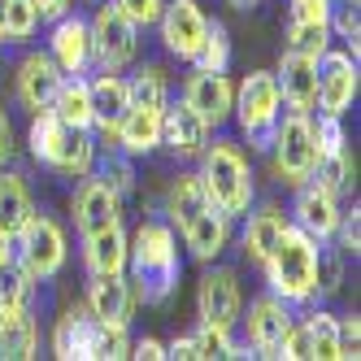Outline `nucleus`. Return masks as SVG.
Returning <instances> with one entry per match:
<instances>
[{"label": "nucleus", "mask_w": 361, "mask_h": 361, "mask_svg": "<svg viewBox=\"0 0 361 361\" xmlns=\"http://www.w3.org/2000/svg\"><path fill=\"white\" fill-rule=\"evenodd\" d=\"M166 214L170 222L178 226V235H183V248L196 257V262H218L231 244V218L218 209L204 192L200 174L196 170H178L174 183L166 192Z\"/></svg>", "instance_id": "nucleus-1"}, {"label": "nucleus", "mask_w": 361, "mask_h": 361, "mask_svg": "<svg viewBox=\"0 0 361 361\" xmlns=\"http://www.w3.org/2000/svg\"><path fill=\"white\" fill-rule=\"evenodd\" d=\"M126 270H131V292L144 305H166L178 292L183 274V252H178L174 226L161 218H148L126 240Z\"/></svg>", "instance_id": "nucleus-2"}, {"label": "nucleus", "mask_w": 361, "mask_h": 361, "mask_svg": "<svg viewBox=\"0 0 361 361\" xmlns=\"http://www.w3.org/2000/svg\"><path fill=\"white\" fill-rule=\"evenodd\" d=\"M262 274L279 300H288L292 309L309 305L318 296V240L305 235L300 226H288L262 262Z\"/></svg>", "instance_id": "nucleus-3"}, {"label": "nucleus", "mask_w": 361, "mask_h": 361, "mask_svg": "<svg viewBox=\"0 0 361 361\" xmlns=\"http://www.w3.org/2000/svg\"><path fill=\"white\" fill-rule=\"evenodd\" d=\"M166 74L157 66H144L131 79V100H126V114L114 131V144L126 157H148L152 148L161 144V109H166Z\"/></svg>", "instance_id": "nucleus-4"}, {"label": "nucleus", "mask_w": 361, "mask_h": 361, "mask_svg": "<svg viewBox=\"0 0 361 361\" xmlns=\"http://www.w3.org/2000/svg\"><path fill=\"white\" fill-rule=\"evenodd\" d=\"M200 183L204 192H209V200L218 204V209L235 222L252 209V170H248V157L240 152V144H231V140H214V144H204L200 148Z\"/></svg>", "instance_id": "nucleus-5"}, {"label": "nucleus", "mask_w": 361, "mask_h": 361, "mask_svg": "<svg viewBox=\"0 0 361 361\" xmlns=\"http://www.w3.org/2000/svg\"><path fill=\"white\" fill-rule=\"evenodd\" d=\"M231 118L240 122V131L252 148H270V135L283 118V96L270 70H252L248 79L235 87V105H231Z\"/></svg>", "instance_id": "nucleus-6"}, {"label": "nucleus", "mask_w": 361, "mask_h": 361, "mask_svg": "<svg viewBox=\"0 0 361 361\" xmlns=\"http://www.w3.org/2000/svg\"><path fill=\"white\" fill-rule=\"evenodd\" d=\"M270 157H274V174L279 183L288 188H300L309 174H314L318 166V144H314V122H309V114H288L279 118L274 135H270Z\"/></svg>", "instance_id": "nucleus-7"}, {"label": "nucleus", "mask_w": 361, "mask_h": 361, "mask_svg": "<svg viewBox=\"0 0 361 361\" xmlns=\"http://www.w3.org/2000/svg\"><path fill=\"white\" fill-rule=\"evenodd\" d=\"M13 257L35 283H48L66 270V257H70V244H66V231L48 218V214H31V222L13 235Z\"/></svg>", "instance_id": "nucleus-8"}, {"label": "nucleus", "mask_w": 361, "mask_h": 361, "mask_svg": "<svg viewBox=\"0 0 361 361\" xmlns=\"http://www.w3.org/2000/svg\"><path fill=\"white\" fill-rule=\"evenodd\" d=\"M87 27H92V66L122 70V66L135 61V53H140V27L118 5H100Z\"/></svg>", "instance_id": "nucleus-9"}, {"label": "nucleus", "mask_w": 361, "mask_h": 361, "mask_svg": "<svg viewBox=\"0 0 361 361\" xmlns=\"http://www.w3.org/2000/svg\"><path fill=\"white\" fill-rule=\"evenodd\" d=\"M196 314H200V322H209V326L235 331V322H240V314H244V292H240L235 270L204 262L200 288H196Z\"/></svg>", "instance_id": "nucleus-10"}, {"label": "nucleus", "mask_w": 361, "mask_h": 361, "mask_svg": "<svg viewBox=\"0 0 361 361\" xmlns=\"http://www.w3.org/2000/svg\"><path fill=\"white\" fill-rule=\"evenodd\" d=\"M157 27H161V44H166L170 57H178V61H196L200 39H204V31H209V18L200 13L196 0H166Z\"/></svg>", "instance_id": "nucleus-11"}, {"label": "nucleus", "mask_w": 361, "mask_h": 361, "mask_svg": "<svg viewBox=\"0 0 361 361\" xmlns=\"http://www.w3.org/2000/svg\"><path fill=\"white\" fill-rule=\"evenodd\" d=\"M361 92V74H357V57L353 53H326L318 57V109L344 118L353 109V100Z\"/></svg>", "instance_id": "nucleus-12"}, {"label": "nucleus", "mask_w": 361, "mask_h": 361, "mask_svg": "<svg viewBox=\"0 0 361 361\" xmlns=\"http://www.w3.org/2000/svg\"><path fill=\"white\" fill-rule=\"evenodd\" d=\"M335 222H340V196L322 188L318 178H305L292 200V226H300L305 235H314L322 244V240H335Z\"/></svg>", "instance_id": "nucleus-13"}, {"label": "nucleus", "mask_w": 361, "mask_h": 361, "mask_svg": "<svg viewBox=\"0 0 361 361\" xmlns=\"http://www.w3.org/2000/svg\"><path fill=\"white\" fill-rule=\"evenodd\" d=\"M292 305L288 300H279L274 292L266 296H257L248 305V318H244V331H248V348L257 357H279V344H283V335H288L292 326Z\"/></svg>", "instance_id": "nucleus-14"}, {"label": "nucleus", "mask_w": 361, "mask_h": 361, "mask_svg": "<svg viewBox=\"0 0 361 361\" xmlns=\"http://www.w3.org/2000/svg\"><path fill=\"white\" fill-rule=\"evenodd\" d=\"M183 100L200 114V122L218 131V126L231 122V105H235V83L226 79V70H196L188 87H183Z\"/></svg>", "instance_id": "nucleus-15"}, {"label": "nucleus", "mask_w": 361, "mask_h": 361, "mask_svg": "<svg viewBox=\"0 0 361 361\" xmlns=\"http://www.w3.org/2000/svg\"><path fill=\"white\" fill-rule=\"evenodd\" d=\"M48 53L61 66V74H87L92 66V27L83 13H61L53 18V35H48Z\"/></svg>", "instance_id": "nucleus-16"}, {"label": "nucleus", "mask_w": 361, "mask_h": 361, "mask_svg": "<svg viewBox=\"0 0 361 361\" xmlns=\"http://www.w3.org/2000/svg\"><path fill=\"white\" fill-rule=\"evenodd\" d=\"M274 83H279V96L288 109H296V114L318 109V57H305L296 48H288L274 70Z\"/></svg>", "instance_id": "nucleus-17"}, {"label": "nucleus", "mask_w": 361, "mask_h": 361, "mask_svg": "<svg viewBox=\"0 0 361 361\" xmlns=\"http://www.w3.org/2000/svg\"><path fill=\"white\" fill-rule=\"evenodd\" d=\"M100 326H105V322H96L87 305H70L66 314L57 318V326H53V353L61 361H96Z\"/></svg>", "instance_id": "nucleus-18"}, {"label": "nucleus", "mask_w": 361, "mask_h": 361, "mask_svg": "<svg viewBox=\"0 0 361 361\" xmlns=\"http://www.w3.org/2000/svg\"><path fill=\"white\" fill-rule=\"evenodd\" d=\"M57 83H61V66L53 61V53H27L18 61V74H13V92L22 100V109H48L57 96Z\"/></svg>", "instance_id": "nucleus-19"}, {"label": "nucleus", "mask_w": 361, "mask_h": 361, "mask_svg": "<svg viewBox=\"0 0 361 361\" xmlns=\"http://www.w3.org/2000/svg\"><path fill=\"white\" fill-rule=\"evenodd\" d=\"M161 144L183 161H196L200 148L209 144V126L200 122V114L188 105V100H166L161 109Z\"/></svg>", "instance_id": "nucleus-20"}, {"label": "nucleus", "mask_w": 361, "mask_h": 361, "mask_svg": "<svg viewBox=\"0 0 361 361\" xmlns=\"http://www.w3.org/2000/svg\"><path fill=\"white\" fill-rule=\"evenodd\" d=\"M70 214H74V226H79V235H92V231H100V226L122 222V196H114L96 174H83V183L74 188Z\"/></svg>", "instance_id": "nucleus-21"}, {"label": "nucleus", "mask_w": 361, "mask_h": 361, "mask_svg": "<svg viewBox=\"0 0 361 361\" xmlns=\"http://www.w3.org/2000/svg\"><path fill=\"white\" fill-rule=\"evenodd\" d=\"M92 87V131H100L109 144H114V131H118V122L126 114V100H131V79L118 70H100L96 79H87Z\"/></svg>", "instance_id": "nucleus-22"}, {"label": "nucleus", "mask_w": 361, "mask_h": 361, "mask_svg": "<svg viewBox=\"0 0 361 361\" xmlns=\"http://www.w3.org/2000/svg\"><path fill=\"white\" fill-rule=\"evenodd\" d=\"M83 305L92 309L96 322L126 326V322H131V309H135V292H131V283H126L122 274H92Z\"/></svg>", "instance_id": "nucleus-23"}, {"label": "nucleus", "mask_w": 361, "mask_h": 361, "mask_svg": "<svg viewBox=\"0 0 361 361\" xmlns=\"http://www.w3.org/2000/svg\"><path fill=\"white\" fill-rule=\"evenodd\" d=\"M39 348L35 305H0V361H31Z\"/></svg>", "instance_id": "nucleus-24"}, {"label": "nucleus", "mask_w": 361, "mask_h": 361, "mask_svg": "<svg viewBox=\"0 0 361 361\" xmlns=\"http://www.w3.org/2000/svg\"><path fill=\"white\" fill-rule=\"evenodd\" d=\"M248 218V226H244V235H240V248H244V257L252 266H262L266 257H270V248L279 244V235L292 226V218L279 209V204H262V209H248L244 214Z\"/></svg>", "instance_id": "nucleus-25"}, {"label": "nucleus", "mask_w": 361, "mask_h": 361, "mask_svg": "<svg viewBox=\"0 0 361 361\" xmlns=\"http://www.w3.org/2000/svg\"><path fill=\"white\" fill-rule=\"evenodd\" d=\"M126 240L131 235L122 231V222L83 235V266H87V274H122L126 270Z\"/></svg>", "instance_id": "nucleus-26"}, {"label": "nucleus", "mask_w": 361, "mask_h": 361, "mask_svg": "<svg viewBox=\"0 0 361 361\" xmlns=\"http://www.w3.org/2000/svg\"><path fill=\"white\" fill-rule=\"evenodd\" d=\"M31 214H35V200H31L27 178L0 166V231L18 235V231L31 222Z\"/></svg>", "instance_id": "nucleus-27"}, {"label": "nucleus", "mask_w": 361, "mask_h": 361, "mask_svg": "<svg viewBox=\"0 0 361 361\" xmlns=\"http://www.w3.org/2000/svg\"><path fill=\"white\" fill-rule=\"evenodd\" d=\"M53 109L66 126H79V131H92V87L83 74H61V83H57V96H53Z\"/></svg>", "instance_id": "nucleus-28"}, {"label": "nucleus", "mask_w": 361, "mask_h": 361, "mask_svg": "<svg viewBox=\"0 0 361 361\" xmlns=\"http://www.w3.org/2000/svg\"><path fill=\"white\" fill-rule=\"evenodd\" d=\"M92 161H96V140H92V131H79V126H70L48 170L61 174V178H83V174H92Z\"/></svg>", "instance_id": "nucleus-29"}, {"label": "nucleus", "mask_w": 361, "mask_h": 361, "mask_svg": "<svg viewBox=\"0 0 361 361\" xmlns=\"http://www.w3.org/2000/svg\"><path fill=\"white\" fill-rule=\"evenodd\" d=\"M66 131H70V126H66L53 109H39V114L31 118V131H27V152H31V161L44 166V170L53 166V157H57Z\"/></svg>", "instance_id": "nucleus-30"}, {"label": "nucleus", "mask_w": 361, "mask_h": 361, "mask_svg": "<svg viewBox=\"0 0 361 361\" xmlns=\"http://www.w3.org/2000/svg\"><path fill=\"white\" fill-rule=\"evenodd\" d=\"M92 174L105 183L114 196H131L135 192V157H126L122 148H105V152H96V161H92Z\"/></svg>", "instance_id": "nucleus-31"}, {"label": "nucleus", "mask_w": 361, "mask_h": 361, "mask_svg": "<svg viewBox=\"0 0 361 361\" xmlns=\"http://www.w3.org/2000/svg\"><path fill=\"white\" fill-rule=\"evenodd\" d=\"M305 331H309V348H314V357H322V361H344L340 357V318H335V314L314 309V314L305 318Z\"/></svg>", "instance_id": "nucleus-32"}, {"label": "nucleus", "mask_w": 361, "mask_h": 361, "mask_svg": "<svg viewBox=\"0 0 361 361\" xmlns=\"http://www.w3.org/2000/svg\"><path fill=\"white\" fill-rule=\"evenodd\" d=\"M353 174H357V161H353V152H348V144H344V148H335V152H322L309 178H318L322 188H331L335 196H340V192L353 188Z\"/></svg>", "instance_id": "nucleus-33"}, {"label": "nucleus", "mask_w": 361, "mask_h": 361, "mask_svg": "<svg viewBox=\"0 0 361 361\" xmlns=\"http://www.w3.org/2000/svg\"><path fill=\"white\" fill-rule=\"evenodd\" d=\"M39 31V9L31 0H5V27H0V44H27Z\"/></svg>", "instance_id": "nucleus-34"}, {"label": "nucleus", "mask_w": 361, "mask_h": 361, "mask_svg": "<svg viewBox=\"0 0 361 361\" xmlns=\"http://www.w3.org/2000/svg\"><path fill=\"white\" fill-rule=\"evenodd\" d=\"M192 357H204V361H214V357H248V348H240L235 340H231V331L200 322L192 331Z\"/></svg>", "instance_id": "nucleus-35"}, {"label": "nucleus", "mask_w": 361, "mask_h": 361, "mask_svg": "<svg viewBox=\"0 0 361 361\" xmlns=\"http://www.w3.org/2000/svg\"><path fill=\"white\" fill-rule=\"evenodd\" d=\"M326 31H331L335 39H344L348 53L357 57V39H361V5H357V0H331V9H326Z\"/></svg>", "instance_id": "nucleus-36"}, {"label": "nucleus", "mask_w": 361, "mask_h": 361, "mask_svg": "<svg viewBox=\"0 0 361 361\" xmlns=\"http://www.w3.org/2000/svg\"><path fill=\"white\" fill-rule=\"evenodd\" d=\"M0 305H35V279L18 257L0 266Z\"/></svg>", "instance_id": "nucleus-37"}, {"label": "nucleus", "mask_w": 361, "mask_h": 361, "mask_svg": "<svg viewBox=\"0 0 361 361\" xmlns=\"http://www.w3.org/2000/svg\"><path fill=\"white\" fill-rule=\"evenodd\" d=\"M192 66H196V70H226V66H231V35H226L222 22H209V31H204L200 53H196Z\"/></svg>", "instance_id": "nucleus-38"}, {"label": "nucleus", "mask_w": 361, "mask_h": 361, "mask_svg": "<svg viewBox=\"0 0 361 361\" xmlns=\"http://www.w3.org/2000/svg\"><path fill=\"white\" fill-rule=\"evenodd\" d=\"M326 44H331V31L326 27H314V22H288V48H296V53L322 57Z\"/></svg>", "instance_id": "nucleus-39"}, {"label": "nucleus", "mask_w": 361, "mask_h": 361, "mask_svg": "<svg viewBox=\"0 0 361 361\" xmlns=\"http://www.w3.org/2000/svg\"><path fill=\"white\" fill-rule=\"evenodd\" d=\"M344 283V252L326 248V240L318 244V296H335Z\"/></svg>", "instance_id": "nucleus-40"}, {"label": "nucleus", "mask_w": 361, "mask_h": 361, "mask_svg": "<svg viewBox=\"0 0 361 361\" xmlns=\"http://www.w3.org/2000/svg\"><path fill=\"white\" fill-rule=\"evenodd\" d=\"M314 144H318V157H322V152L344 148V144H348V135H344V122L335 118V114H322V118L314 122Z\"/></svg>", "instance_id": "nucleus-41"}, {"label": "nucleus", "mask_w": 361, "mask_h": 361, "mask_svg": "<svg viewBox=\"0 0 361 361\" xmlns=\"http://www.w3.org/2000/svg\"><path fill=\"white\" fill-rule=\"evenodd\" d=\"M122 357H131V340H126V326H100L96 361H122Z\"/></svg>", "instance_id": "nucleus-42"}, {"label": "nucleus", "mask_w": 361, "mask_h": 361, "mask_svg": "<svg viewBox=\"0 0 361 361\" xmlns=\"http://www.w3.org/2000/svg\"><path fill=\"white\" fill-rule=\"evenodd\" d=\"M335 235H340V252H344V257H357V252H361V209H357V204H353L348 214L340 209Z\"/></svg>", "instance_id": "nucleus-43"}, {"label": "nucleus", "mask_w": 361, "mask_h": 361, "mask_svg": "<svg viewBox=\"0 0 361 361\" xmlns=\"http://www.w3.org/2000/svg\"><path fill=\"white\" fill-rule=\"evenodd\" d=\"M114 5L135 22V27H152V22L161 18V5L166 0H114Z\"/></svg>", "instance_id": "nucleus-44"}, {"label": "nucleus", "mask_w": 361, "mask_h": 361, "mask_svg": "<svg viewBox=\"0 0 361 361\" xmlns=\"http://www.w3.org/2000/svg\"><path fill=\"white\" fill-rule=\"evenodd\" d=\"M326 9H331V0H292L288 22H314V27H326Z\"/></svg>", "instance_id": "nucleus-45"}, {"label": "nucleus", "mask_w": 361, "mask_h": 361, "mask_svg": "<svg viewBox=\"0 0 361 361\" xmlns=\"http://www.w3.org/2000/svg\"><path fill=\"white\" fill-rule=\"evenodd\" d=\"M357 348H361V318L344 314L340 318V357H357Z\"/></svg>", "instance_id": "nucleus-46"}, {"label": "nucleus", "mask_w": 361, "mask_h": 361, "mask_svg": "<svg viewBox=\"0 0 361 361\" xmlns=\"http://www.w3.org/2000/svg\"><path fill=\"white\" fill-rule=\"evenodd\" d=\"M18 157V135H13V118L0 105V166H9Z\"/></svg>", "instance_id": "nucleus-47"}, {"label": "nucleus", "mask_w": 361, "mask_h": 361, "mask_svg": "<svg viewBox=\"0 0 361 361\" xmlns=\"http://www.w3.org/2000/svg\"><path fill=\"white\" fill-rule=\"evenodd\" d=\"M131 357H140V361H161V357H166V344H161V340H148V335H144L140 344H131Z\"/></svg>", "instance_id": "nucleus-48"}, {"label": "nucleus", "mask_w": 361, "mask_h": 361, "mask_svg": "<svg viewBox=\"0 0 361 361\" xmlns=\"http://www.w3.org/2000/svg\"><path fill=\"white\" fill-rule=\"evenodd\" d=\"M31 5L39 9V22H53V18H61L70 9V0H31Z\"/></svg>", "instance_id": "nucleus-49"}, {"label": "nucleus", "mask_w": 361, "mask_h": 361, "mask_svg": "<svg viewBox=\"0 0 361 361\" xmlns=\"http://www.w3.org/2000/svg\"><path fill=\"white\" fill-rule=\"evenodd\" d=\"M166 357H174V361H196V357H192V335H178V340H170V344H166Z\"/></svg>", "instance_id": "nucleus-50"}, {"label": "nucleus", "mask_w": 361, "mask_h": 361, "mask_svg": "<svg viewBox=\"0 0 361 361\" xmlns=\"http://www.w3.org/2000/svg\"><path fill=\"white\" fill-rule=\"evenodd\" d=\"M13 257V235H5V231H0V266H5Z\"/></svg>", "instance_id": "nucleus-51"}, {"label": "nucleus", "mask_w": 361, "mask_h": 361, "mask_svg": "<svg viewBox=\"0 0 361 361\" xmlns=\"http://www.w3.org/2000/svg\"><path fill=\"white\" fill-rule=\"evenodd\" d=\"M257 0H231V9H252Z\"/></svg>", "instance_id": "nucleus-52"}, {"label": "nucleus", "mask_w": 361, "mask_h": 361, "mask_svg": "<svg viewBox=\"0 0 361 361\" xmlns=\"http://www.w3.org/2000/svg\"><path fill=\"white\" fill-rule=\"evenodd\" d=\"M0 27H5V0H0Z\"/></svg>", "instance_id": "nucleus-53"}]
</instances>
